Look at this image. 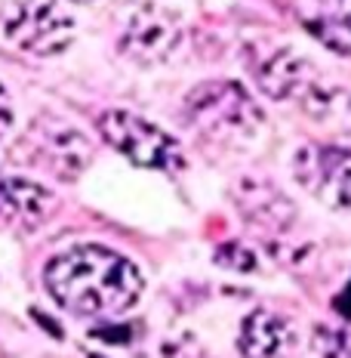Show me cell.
<instances>
[{"label":"cell","mask_w":351,"mask_h":358,"mask_svg":"<svg viewBox=\"0 0 351 358\" xmlns=\"http://www.w3.org/2000/svg\"><path fill=\"white\" fill-rule=\"evenodd\" d=\"M50 296L71 315L111 318L124 315L139 303L145 278L121 253L84 244L53 257L43 268Z\"/></svg>","instance_id":"cell-1"},{"label":"cell","mask_w":351,"mask_h":358,"mask_svg":"<svg viewBox=\"0 0 351 358\" xmlns=\"http://www.w3.org/2000/svg\"><path fill=\"white\" fill-rule=\"evenodd\" d=\"M256 84L265 96L281 102H296L315 121L330 124L336 130L351 127V93L345 87L327 84V78L305 56L293 50H278L253 69Z\"/></svg>","instance_id":"cell-2"},{"label":"cell","mask_w":351,"mask_h":358,"mask_svg":"<svg viewBox=\"0 0 351 358\" xmlns=\"http://www.w3.org/2000/svg\"><path fill=\"white\" fill-rule=\"evenodd\" d=\"M185 117L207 139H250L262 127V111L237 80H210L191 90L185 99Z\"/></svg>","instance_id":"cell-3"},{"label":"cell","mask_w":351,"mask_h":358,"mask_svg":"<svg viewBox=\"0 0 351 358\" xmlns=\"http://www.w3.org/2000/svg\"><path fill=\"white\" fill-rule=\"evenodd\" d=\"M99 133L114 152H121L136 167L179 170L185 164L182 145L176 143V136H170L158 124L145 121V117L133 115V111H124V108L105 111L99 117Z\"/></svg>","instance_id":"cell-4"},{"label":"cell","mask_w":351,"mask_h":358,"mask_svg":"<svg viewBox=\"0 0 351 358\" xmlns=\"http://www.w3.org/2000/svg\"><path fill=\"white\" fill-rule=\"evenodd\" d=\"M3 31L25 53L59 56L74 41V19L56 0H19L6 10Z\"/></svg>","instance_id":"cell-5"},{"label":"cell","mask_w":351,"mask_h":358,"mask_svg":"<svg viewBox=\"0 0 351 358\" xmlns=\"http://www.w3.org/2000/svg\"><path fill=\"white\" fill-rule=\"evenodd\" d=\"M296 182L324 207L351 213V148L311 143L293 158Z\"/></svg>","instance_id":"cell-6"},{"label":"cell","mask_w":351,"mask_h":358,"mask_svg":"<svg viewBox=\"0 0 351 358\" xmlns=\"http://www.w3.org/2000/svg\"><path fill=\"white\" fill-rule=\"evenodd\" d=\"M179 41H182V28H179L176 16H170L167 10L154 3H142L126 22L121 50L142 65H154L173 53Z\"/></svg>","instance_id":"cell-7"},{"label":"cell","mask_w":351,"mask_h":358,"mask_svg":"<svg viewBox=\"0 0 351 358\" xmlns=\"http://www.w3.org/2000/svg\"><path fill=\"white\" fill-rule=\"evenodd\" d=\"M56 207V198L40 182L19 176L0 179V229L34 232Z\"/></svg>","instance_id":"cell-8"},{"label":"cell","mask_w":351,"mask_h":358,"mask_svg":"<svg viewBox=\"0 0 351 358\" xmlns=\"http://www.w3.org/2000/svg\"><path fill=\"white\" fill-rule=\"evenodd\" d=\"M296 334L281 312L253 309L237 334V349L244 358H283L293 349Z\"/></svg>","instance_id":"cell-9"},{"label":"cell","mask_w":351,"mask_h":358,"mask_svg":"<svg viewBox=\"0 0 351 358\" xmlns=\"http://www.w3.org/2000/svg\"><path fill=\"white\" fill-rule=\"evenodd\" d=\"M43 152H47V164L62 176H77L89 161L87 139L74 127H62V130L50 133L47 143H43Z\"/></svg>","instance_id":"cell-10"},{"label":"cell","mask_w":351,"mask_h":358,"mask_svg":"<svg viewBox=\"0 0 351 358\" xmlns=\"http://www.w3.org/2000/svg\"><path fill=\"white\" fill-rule=\"evenodd\" d=\"M308 25V31L318 37L324 47H330L333 53L351 59V28L342 25V22H336L330 16H318V19H308L305 22Z\"/></svg>","instance_id":"cell-11"},{"label":"cell","mask_w":351,"mask_h":358,"mask_svg":"<svg viewBox=\"0 0 351 358\" xmlns=\"http://www.w3.org/2000/svg\"><path fill=\"white\" fill-rule=\"evenodd\" d=\"M315 352L320 358H351V322L345 327H315Z\"/></svg>","instance_id":"cell-12"},{"label":"cell","mask_w":351,"mask_h":358,"mask_svg":"<svg viewBox=\"0 0 351 358\" xmlns=\"http://www.w3.org/2000/svg\"><path fill=\"white\" fill-rule=\"evenodd\" d=\"M216 263L231 268V272H256L259 268V259L256 253H253L250 248H244L241 241H228L222 244L219 250H216Z\"/></svg>","instance_id":"cell-13"},{"label":"cell","mask_w":351,"mask_h":358,"mask_svg":"<svg viewBox=\"0 0 351 358\" xmlns=\"http://www.w3.org/2000/svg\"><path fill=\"white\" fill-rule=\"evenodd\" d=\"M320 6H324V16L351 28V0H320Z\"/></svg>","instance_id":"cell-14"},{"label":"cell","mask_w":351,"mask_h":358,"mask_svg":"<svg viewBox=\"0 0 351 358\" xmlns=\"http://www.w3.org/2000/svg\"><path fill=\"white\" fill-rule=\"evenodd\" d=\"M13 124V108H10V96H6V90L0 87V136H3L6 130H10Z\"/></svg>","instance_id":"cell-15"},{"label":"cell","mask_w":351,"mask_h":358,"mask_svg":"<svg viewBox=\"0 0 351 358\" xmlns=\"http://www.w3.org/2000/svg\"><path fill=\"white\" fill-rule=\"evenodd\" d=\"M336 312H339V315H345L348 322H351V281L345 285V290L336 296Z\"/></svg>","instance_id":"cell-16"},{"label":"cell","mask_w":351,"mask_h":358,"mask_svg":"<svg viewBox=\"0 0 351 358\" xmlns=\"http://www.w3.org/2000/svg\"><path fill=\"white\" fill-rule=\"evenodd\" d=\"M77 3H89V0H77Z\"/></svg>","instance_id":"cell-17"}]
</instances>
